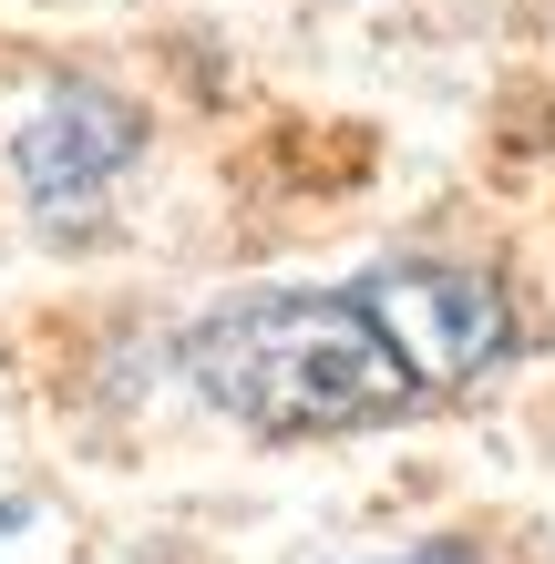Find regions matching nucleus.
<instances>
[{
  "instance_id": "nucleus-1",
  "label": "nucleus",
  "mask_w": 555,
  "mask_h": 564,
  "mask_svg": "<svg viewBox=\"0 0 555 564\" xmlns=\"http://www.w3.org/2000/svg\"><path fill=\"white\" fill-rule=\"evenodd\" d=\"M175 370L257 442H340L421 411L412 359L361 308V288H247L185 328Z\"/></svg>"
},
{
  "instance_id": "nucleus-2",
  "label": "nucleus",
  "mask_w": 555,
  "mask_h": 564,
  "mask_svg": "<svg viewBox=\"0 0 555 564\" xmlns=\"http://www.w3.org/2000/svg\"><path fill=\"white\" fill-rule=\"evenodd\" d=\"M145 104L93 73H42L11 104V134H0V154H11V185L42 237H83V226L114 216L124 175L145 164Z\"/></svg>"
},
{
  "instance_id": "nucleus-3",
  "label": "nucleus",
  "mask_w": 555,
  "mask_h": 564,
  "mask_svg": "<svg viewBox=\"0 0 555 564\" xmlns=\"http://www.w3.org/2000/svg\"><path fill=\"white\" fill-rule=\"evenodd\" d=\"M361 288V308L391 328V349L412 359L421 401H442V390H473L494 380L514 349H525V318H514V297L463 268V257H391V268L350 278Z\"/></svg>"
},
{
  "instance_id": "nucleus-4",
  "label": "nucleus",
  "mask_w": 555,
  "mask_h": 564,
  "mask_svg": "<svg viewBox=\"0 0 555 564\" xmlns=\"http://www.w3.org/2000/svg\"><path fill=\"white\" fill-rule=\"evenodd\" d=\"M402 564H483L473 544H421V554H402Z\"/></svg>"
},
{
  "instance_id": "nucleus-5",
  "label": "nucleus",
  "mask_w": 555,
  "mask_h": 564,
  "mask_svg": "<svg viewBox=\"0 0 555 564\" xmlns=\"http://www.w3.org/2000/svg\"><path fill=\"white\" fill-rule=\"evenodd\" d=\"M11 523H21V503H0V534H11Z\"/></svg>"
}]
</instances>
